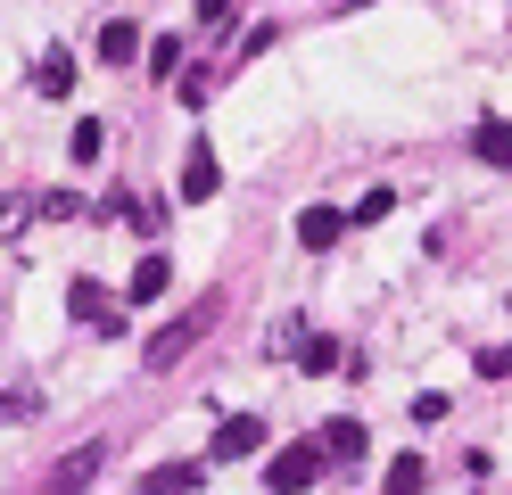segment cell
Returning a JSON list of instances; mask_svg holds the SVG:
<instances>
[{
	"label": "cell",
	"mask_w": 512,
	"mask_h": 495,
	"mask_svg": "<svg viewBox=\"0 0 512 495\" xmlns=\"http://www.w3.org/2000/svg\"><path fill=\"white\" fill-rule=\"evenodd\" d=\"M133 58H141V33L124 25V17H108L100 25V66H133Z\"/></svg>",
	"instance_id": "13"
},
{
	"label": "cell",
	"mask_w": 512,
	"mask_h": 495,
	"mask_svg": "<svg viewBox=\"0 0 512 495\" xmlns=\"http://www.w3.org/2000/svg\"><path fill=\"white\" fill-rule=\"evenodd\" d=\"M100 149H108V124H100V116H83V124L67 132V157H75V165H100Z\"/></svg>",
	"instance_id": "15"
},
{
	"label": "cell",
	"mask_w": 512,
	"mask_h": 495,
	"mask_svg": "<svg viewBox=\"0 0 512 495\" xmlns=\"http://www.w3.org/2000/svg\"><path fill=\"white\" fill-rule=\"evenodd\" d=\"M100 462H108V446H75V454H58V471H50L42 495H83L91 479H100Z\"/></svg>",
	"instance_id": "5"
},
{
	"label": "cell",
	"mask_w": 512,
	"mask_h": 495,
	"mask_svg": "<svg viewBox=\"0 0 512 495\" xmlns=\"http://www.w3.org/2000/svg\"><path fill=\"white\" fill-rule=\"evenodd\" d=\"M471 363H479V380H496V388H504V372H512V355H504V339H496V347H479Z\"/></svg>",
	"instance_id": "19"
},
{
	"label": "cell",
	"mask_w": 512,
	"mask_h": 495,
	"mask_svg": "<svg viewBox=\"0 0 512 495\" xmlns=\"http://www.w3.org/2000/svg\"><path fill=\"white\" fill-rule=\"evenodd\" d=\"M471 157H479V165H496V174H504V165H512V124H504V116H488V124L471 132Z\"/></svg>",
	"instance_id": "10"
},
{
	"label": "cell",
	"mask_w": 512,
	"mask_h": 495,
	"mask_svg": "<svg viewBox=\"0 0 512 495\" xmlns=\"http://www.w3.org/2000/svg\"><path fill=\"white\" fill-rule=\"evenodd\" d=\"M149 50V75H174V66H182V42H174V33H157V42H141Z\"/></svg>",
	"instance_id": "17"
},
{
	"label": "cell",
	"mask_w": 512,
	"mask_h": 495,
	"mask_svg": "<svg viewBox=\"0 0 512 495\" xmlns=\"http://www.w3.org/2000/svg\"><path fill=\"white\" fill-rule=\"evenodd\" d=\"M314 446H323V462H364L372 429H364L356 413H339V421H323V438H314Z\"/></svg>",
	"instance_id": "6"
},
{
	"label": "cell",
	"mask_w": 512,
	"mask_h": 495,
	"mask_svg": "<svg viewBox=\"0 0 512 495\" xmlns=\"http://www.w3.org/2000/svg\"><path fill=\"white\" fill-rule=\"evenodd\" d=\"M380 487H389V495H422V487H430V462H422V454H397Z\"/></svg>",
	"instance_id": "16"
},
{
	"label": "cell",
	"mask_w": 512,
	"mask_h": 495,
	"mask_svg": "<svg viewBox=\"0 0 512 495\" xmlns=\"http://www.w3.org/2000/svg\"><path fill=\"white\" fill-rule=\"evenodd\" d=\"M314 479H323V446H314V438H290V446L265 462V487L273 495H306Z\"/></svg>",
	"instance_id": "2"
},
{
	"label": "cell",
	"mask_w": 512,
	"mask_h": 495,
	"mask_svg": "<svg viewBox=\"0 0 512 495\" xmlns=\"http://www.w3.org/2000/svg\"><path fill=\"white\" fill-rule=\"evenodd\" d=\"M199 17H207V25H223V17H232V0H199Z\"/></svg>",
	"instance_id": "20"
},
{
	"label": "cell",
	"mask_w": 512,
	"mask_h": 495,
	"mask_svg": "<svg viewBox=\"0 0 512 495\" xmlns=\"http://www.w3.org/2000/svg\"><path fill=\"white\" fill-rule=\"evenodd\" d=\"M339 231H347L339 207H306V215H298V248H339Z\"/></svg>",
	"instance_id": "11"
},
{
	"label": "cell",
	"mask_w": 512,
	"mask_h": 495,
	"mask_svg": "<svg viewBox=\"0 0 512 495\" xmlns=\"http://www.w3.org/2000/svg\"><path fill=\"white\" fill-rule=\"evenodd\" d=\"M215 314H223L215 297H199V306H190V314H174V322H166V330H157V339L141 347V355H149V372H166V363H182L190 347H199V330H207Z\"/></svg>",
	"instance_id": "1"
},
{
	"label": "cell",
	"mask_w": 512,
	"mask_h": 495,
	"mask_svg": "<svg viewBox=\"0 0 512 495\" xmlns=\"http://www.w3.org/2000/svg\"><path fill=\"white\" fill-rule=\"evenodd\" d=\"M34 91H42V99H67V91H75V58H67V50H42Z\"/></svg>",
	"instance_id": "12"
},
{
	"label": "cell",
	"mask_w": 512,
	"mask_h": 495,
	"mask_svg": "<svg viewBox=\"0 0 512 495\" xmlns=\"http://www.w3.org/2000/svg\"><path fill=\"white\" fill-rule=\"evenodd\" d=\"M166 281H174V256H141L133 281H124V297H133V306H157V297H166Z\"/></svg>",
	"instance_id": "8"
},
{
	"label": "cell",
	"mask_w": 512,
	"mask_h": 495,
	"mask_svg": "<svg viewBox=\"0 0 512 495\" xmlns=\"http://www.w3.org/2000/svg\"><path fill=\"white\" fill-rule=\"evenodd\" d=\"M199 479H207V462H157V471L141 479V495H190Z\"/></svg>",
	"instance_id": "9"
},
{
	"label": "cell",
	"mask_w": 512,
	"mask_h": 495,
	"mask_svg": "<svg viewBox=\"0 0 512 495\" xmlns=\"http://www.w3.org/2000/svg\"><path fill=\"white\" fill-rule=\"evenodd\" d=\"M298 372H314V380L339 372V339H331V330H306V339H298Z\"/></svg>",
	"instance_id": "14"
},
{
	"label": "cell",
	"mask_w": 512,
	"mask_h": 495,
	"mask_svg": "<svg viewBox=\"0 0 512 495\" xmlns=\"http://www.w3.org/2000/svg\"><path fill=\"white\" fill-rule=\"evenodd\" d=\"M67 314H75V322H91L100 339H124V306H116V297L91 281V273H75V281H67Z\"/></svg>",
	"instance_id": "3"
},
{
	"label": "cell",
	"mask_w": 512,
	"mask_h": 495,
	"mask_svg": "<svg viewBox=\"0 0 512 495\" xmlns=\"http://www.w3.org/2000/svg\"><path fill=\"white\" fill-rule=\"evenodd\" d=\"M223 190V165H215V149L207 141H190V157H182V198L199 207V198H215Z\"/></svg>",
	"instance_id": "7"
},
{
	"label": "cell",
	"mask_w": 512,
	"mask_h": 495,
	"mask_svg": "<svg viewBox=\"0 0 512 495\" xmlns=\"http://www.w3.org/2000/svg\"><path fill=\"white\" fill-rule=\"evenodd\" d=\"M256 446H265V421H256V413H232V421H215L207 462H240V454H256Z\"/></svg>",
	"instance_id": "4"
},
{
	"label": "cell",
	"mask_w": 512,
	"mask_h": 495,
	"mask_svg": "<svg viewBox=\"0 0 512 495\" xmlns=\"http://www.w3.org/2000/svg\"><path fill=\"white\" fill-rule=\"evenodd\" d=\"M389 207H397V190H364L356 207H347V223H380V215H389Z\"/></svg>",
	"instance_id": "18"
}]
</instances>
